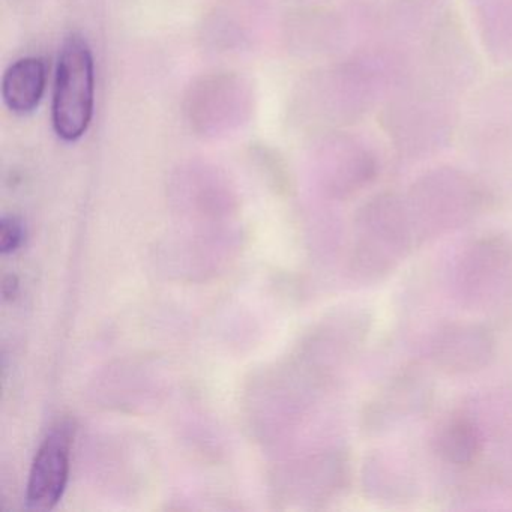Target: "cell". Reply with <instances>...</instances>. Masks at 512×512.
Wrapping results in <instances>:
<instances>
[{
    "label": "cell",
    "mask_w": 512,
    "mask_h": 512,
    "mask_svg": "<svg viewBox=\"0 0 512 512\" xmlns=\"http://www.w3.org/2000/svg\"><path fill=\"white\" fill-rule=\"evenodd\" d=\"M95 65L85 38L73 34L62 44L53 95V128L64 142L85 136L94 116Z\"/></svg>",
    "instance_id": "obj_1"
},
{
    "label": "cell",
    "mask_w": 512,
    "mask_h": 512,
    "mask_svg": "<svg viewBox=\"0 0 512 512\" xmlns=\"http://www.w3.org/2000/svg\"><path fill=\"white\" fill-rule=\"evenodd\" d=\"M73 427L61 422L50 431L38 449L29 473L28 508L34 512L52 511L64 496L70 475V449Z\"/></svg>",
    "instance_id": "obj_2"
},
{
    "label": "cell",
    "mask_w": 512,
    "mask_h": 512,
    "mask_svg": "<svg viewBox=\"0 0 512 512\" xmlns=\"http://www.w3.org/2000/svg\"><path fill=\"white\" fill-rule=\"evenodd\" d=\"M47 68L41 58L14 62L2 79V97L11 112L29 115L40 106L46 91Z\"/></svg>",
    "instance_id": "obj_3"
},
{
    "label": "cell",
    "mask_w": 512,
    "mask_h": 512,
    "mask_svg": "<svg viewBox=\"0 0 512 512\" xmlns=\"http://www.w3.org/2000/svg\"><path fill=\"white\" fill-rule=\"evenodd\" d=\"M25 239V227L16 217H4L0 220V253L11 254L19 250Z\"/></svg>",
    "instance_id": "obj_4"
},
{
    "label": "cell",
    "mask_w": 512,
    "mask_h": 512,
    "mask_svg": "<svg viewBox=\"0 0 512 512\" xmlns=\"http://www.w3.org/2000/svg\"><path fill=\"white\" fill-rule=\"evenodd\" d=\"M19 293V280L14 275H8L2 281V295L5 299H14Z\"/></svg>",
    "instance_id": "obj_5"
}]
</instances>
